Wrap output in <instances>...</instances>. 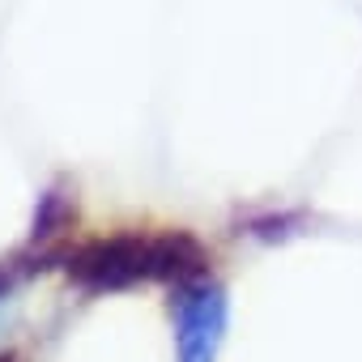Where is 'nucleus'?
Wrapping results in <instances>:
<instances>
[{
	"label": "nucleus",
	"mask_w": 362,
	"mask_h": 362,
	"mask_svg": "<svg viewBox=\"0 0 362 362\" xmlns=\"http://www.w3.org/2000/svg\"><path fill=\"white\" fill-rule=\"evenodd\" d=\"M209 256L205 247L184 230H162V235H111L90 239L64 256V277L81 290L107 294V290H132V286H184L192 277H205Z\"/></svg>",
	"instance_id": "f257e3e1"
},
{
	"label": "nucleus",
	"mask_w": 362,
	"mask_h": 362,
	"mask_svg": "<svg viewBox=\"0 0 362 362\" xmlns=\"http://www.w3.org/2000/svg\"><path fill=\"white\" fill-rule=\"evenodd\" d=\"M175 354L179 362H218V349L226 341V290L205 273L184 286H175Z\"/></svg>",
	"instance_id": "f03ea898"
},
{
	"label": "nucleus",
	"mask_w": 362,
	"mask_h": 362,
	"mask_svg": "<svg viewBox=\"0 0 362 362\" xmlns=\"http://www.w3.org/2000/svg\"><path fill=\"white\" fill-rule=\"evenodd\" d=\"M0 362H13V354H0Z\"/></svg>",
	"instance_id": "7ed1b4c3"
}]
</instances>
